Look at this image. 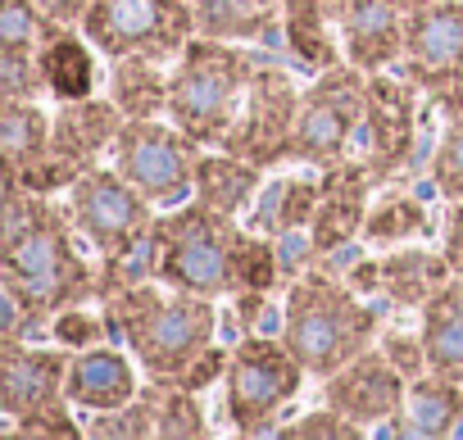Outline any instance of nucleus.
Masks as SVG:
<instances>
[{
  "label": "nucleus",
  "mask_w": 463,
  "mask_h": 440,
  "mask_svg": "<svg viewBox=\"0 0 463 440\" xmlns=\"http://www.w3.org/2000/svg\"><path fill=\"white\" fill-rule=\"evenodd\" d=\"M33 5L51 19V23H60V28H82V19H87V10H91V0H33Z\"/></svg>",
  "instance_id": "nucleus-42"
},
{
  "label": "nucleus",
  "mask_w": 463,
  "mask_h": 440,
  "mask_svg": "<svg viewBox=\"0 0 463 440\" xmlns=\"http://www.w3.org/2000/svg\"><path fill=\"white\" fill-rule=\"evenodd\" d=\"M82 426L69 417V404H55V408H42V413H33V417H24V422H10V440H19V435H51V440H69V435H78Z\"/></svg>",
  "instance_id": "nucleus-38"
},
{
  "label": "nucleus",
  "mask_w": 463,
  "mask_h": 440,
  "mask_svg": "<svg viewBox=\"0 0 463 440\" xmlns=\"http://www.w3.org/2000/svg\"><path fill=\"white\" fill-rule=\"evenodd\" d=\"M341 46L345 60L364 73H382L404 55V28L409 14L391 0H345L341 5Z\"/></svg>",
  "instance_id": "nucleus-18"
},
{
  "label": "nucleus",
  "mask_w": 463,
  "mask_h": 440,
  "mask_svg": "<svg viewBox=\"0 0 463 440\" xmlns=\"http://www.w3.org/2000/svg\"><path fill=\"white\" fill-rule=\"evenodd\" d=\"M222 381H227V422L241 435H264L278 426L282 408L300 395L305 363L291 354L287 341L246 336L232 350Z\"/></svg>",
  "instance_id": "nucleus-5"
},
{
  "label": "nucleus",
  "mask_w": 463,
  "mask_h": 440,
  "mask_svg": "<svg viewBox=\"0 0 463 440\" xmlns=\"http://www.w3.org/2000/svg\"><path fill=\"white\" fill-rule=\"evenodd\" d=\"M123 109L114 100H60V114L51 118V154H60L64 164H73L78 173L96 168L105 150H114L118 132H123Z\"/></svg>",
  "instance_id": "nucleus-17"
},
{
  "label": "nucleus",
  "mask_w": 463,
  "mask_h": 440,
  "mask_svg": "<svg viewBox=\"0 0 463 440\" xmlns=\"http://www.w3.org/2000/svg\"><path fill=\"white\" fill-rule=\"evenodd\" d=\"M55 33L60 23H51L33 0H0V51H37Z\"/></svg>",
  "instance_id": "nucleus-31"
},
{
  "label": "nucleus",
  "mask_w": 463,
  "mask_h": 440,
  "mask_svg": "<svg viewBox=\"0 0 463 440\" xmlns=\"http://www.w3.org/2000/svg\"><path fill=\"white\" fill-rule=\"evenodd\" d=\"M46 154H51V118L37 109V100L0 105V168H5V186H14Z\"/></svg>",
  "instance_id": "nucleus-25"
},
{
  "label": "nucleus",
  "mask_w": 463,
  "mask_h": 440,
  "mask_svg": "<svg viewBox=\"0 0 463 440\" xmlns=\"http://www.w3.org/2000/svg\"><path fill=\"white\" fill-rule=\"evenodd\" d=\"M82 37L109 60H177L195 37V10L191 0H91Z\"/></svg>",
  "instance_id": "nucleus-6"
},
{
  "label": "nucleus",
  "mask_w": 463,
  "mask_h": 440,
  "mask_svg": "<svg viewBox=\"0 0 463 440\" xmlns=\"http://www.w3.org/2000/svg\"><path fill=\"white\" fill-rule=\"evenodd\" d=\"M422 345L436 372L463 381V277L458 273L422 304Z\"/></svg>",
  "instance_id": "nucleus-24"
},
{
  "label": "nucleus",
  "mask_w": 463,
  "mask_h": 440,
  "mask_svg": "<svg viewBox=\"0 0 463 440\" xmlns=\"http://www.w3.org/2000/svg\"><path fill=\"white\" fill-rule=\"evenodd\" d=\"M400 73L431 96L463 91V0H431L409 14Z\"/></svg>",
  "instance_id": "nucleus-13"
},
{
  "label": "nucleus",
  "mask_w": 463,
  "mask_h": 440,
  "mask_svg": "<svg viewBox=\"0 0 463 440\" xmlns=\"http://www.w3.org/2000/svg\"><path fill=\"white\" fill-rule=\"evenodd\" d=\"M413 136H418V82H409L404 73H368V96H364V118H359V154L373 173V182H391L409 154H413Z\"/></svg>",
  "instance_id": "nucleus-12"
},
{
  "label": "nucleus",
  "mask_w": 463,
  "mask_h": 440,
  "mask_svg": "<svg viewBox=\"0 0 463 440\" xmlns=\"http://www.w3.org/2000/svg\"><path fill=\"white\" fill-rule=\"evenodd\" d=\"M364 96H368V73L354 64H336L314 78V87L300 100L296 136H291V159L332 168L350 159V145L359 141V118H364Z\"/></svg>",
  "instance_id": "nucleus-8"
},
{
  "label": "nucleus",
  "mask_w": 463,
  "mask_h": 440,
  "mask_svg": "<svg viewBox=\"0 0 463 440\" xmlns=\"http://www.w3.org/2000/svg\"><path fill=\"white\" fill-rule=\"evenodd\" d=\"M341 5H345V0H287L282 33H287L291 55L309 73H327L345 55V46L332 33V23H341Z\"/></svg>",
  "instance_id": "nucleus-21"
},
{
  "label": "nucleus",
  "mask_w": 463,
  "mask_h": 440,
  "mask_svg": "<svg viewBox=\"0 0 463 440\" xmlns=\"http://www.w3.org/2000/svg\"><path fill=\"white\" fill-rule=\"evenodd\" d=\"M282 435H296V440H359V435H364V426H359L354 417H345V413H336V408L327 404V408L305 413L300 422L282 426Z\"/></svg>",
  "instance_id": "nucleus-35"
},
{
  "label": "nucleus",
  "mask_w": 463,
  "mask_h": 440,
  "mask_svg": "<svg viewBox=\"0 0 463 440\" xmlns=\"http://www.w3.org/2000/svg\"><path fill=\"white\" fill-rule=\"evenodd\" d=\"M114 168L155 204H186L195 195V168H200V141L186 136L173 118H128L114 141Z\"/></svg>",
  "instance_id": "nucleus-7"
},
{
  "label": "nucleus",
  "mask_w": 463,
  "mask_h": 440,
  "mask_svg": "<svg viewBox=\"0 0 463 440\" xmlns=\"http://www.w3.org/2000/svg\"><path fill=\"white\" fill-rule=\"evenodd\" d=\"M255 73V60L232 42L191 37L168 78V118L200 145H222L246 105Z\"/></svg>",
  "instance_id": "nucleus-4"
},
{
  "label": "nucleus",
  "mask_w": 463,
  "mask_h": 440,
  "mask_svg": "<svg viewBox=\"0 0 463 440\" xmlns=\"http://www.w3.org/2000/svg\"><path fill=\"white\" fill-rule=\"evenodd\" d=\"M463 422V381L458 377H445L436 368H427L422 377L409 381V395H404V422L395 413V422L386 426V435H422V440H436V435H454Z\"/></svg>",
  "instance_id": "nucleus-20"
},
{
  "label": "nucleus",
  "mask_w": 463,
  "mask_h": 440,
  "mask_svg": "<svg viewBox=\"0 0 463 440\" xmlns=\"http://www.w3.org/2000/svg\"><path fill=\"white\" fill-rule=\"evenodd\" d=\"M195 37L213 42H269L287 14V0H191Z\"/></svg>",
  "instance_id": "nucleus-22"
},
{
  "label": "nucleus",
  "mask_w": 463,
  "mask_h": 440,
  "mask_svg": "<svg viewBox=\"0 0 463 440\" xmlns=\"http://www.w3.org/2000/svg\"><path fill=\"white\" fill-rule=\"evenodd\" d=\"M42 87L37 51H0V96L5 100H33Z\"/></svg>",
  "instance_id": "nucleus-34"
},
{
  "label": "nucleus",
  "mask_w": 463,
  "mask_h": 440,
  "mask_svg": "<svg viewBox=\"0 0 463 440\" xmlns=\"http://www.w3.org/2000/svg\"><path fill=\"white\" fill-rule=\"evenodd\" d=\"M218 332V309L209 295H191V291H173L164 295L141 323L128 327V345L137 354V363L150 377H182L186 363L213 345Z\"/></svg>",
  "instance_id": "nucleus-9"
},
{
  "label": "nucleus",
  "mask_w": 463,
  "mask_h": 440,
  "mask_svg": "<svg viewBox=\"0 0 463 440\" xmlns=\"http://www.w3.org/2000/svg\"><path fill=\"white\" fill-rule=\"evenodd\" d=\"M373 173L364 159H341L332 168H323V200L309 223L314 250L318 259L345 250L354 237H364V218H368V195H373Z\"/></svg>",
  "instance_id": "nucleus-16"
},
{
  "label": "nucleus",
  "mask_w": 463,
  "mask_h": 440,
  "mask_svg": "<svg viewBox=\"0 0 463 440\" xmlns=\"http://www.w3.org/2000/svg\"><path fill=\"white\" fill-rule=\"evenodd\" d=\"M69 209H55L42 191L10 186L0 223V286H10L37 318H55L69 304L100 295V277L73 241Z\"/></svg>",
  "instance_id": "nucleus-1"
},
{
  "label": "nucleus",
  "mask_w": 463,
  "mask_h": 440,
  "mask_svg": "<svg viewBox=\"0 0 463 440\" xmlns=\"http://www.w3.org/2000/svg\"><path fill=\"white\" fill-rule=\"evenodd\" d=\"M264 182V168L232 154V150H218V154H200V168H195V200L227 213V218H241L250 204H255V191Z\"/></svg>",
  "instance_id": "nucleus-23"
},
{
  "label": "nucleus",
  "mask_w": 463,
  "mask_h": 440,
  "mask_svg": "<svg viewBox=\"0 0 463 440\" xmlns=\"http://www.w3.org/2000/svg\"><path fill=\"white\" fill-rule=\"evenodd\" d=\"M155 200H146L118 168H87L73 186H69V218L78 237H87V246H96L100 255H118L128 250L137 237H146L155 228Z\"/></svg>",
  "instance_id": "nucleus-10"
},
{
  "label": "nucleus",
  "mask_w": 463,
  "mask_h": 440,
  "mask_svg": "<svg viewBox=\"0 0 463 440\" xmlns=\"http://www.w3.org/2000/svg\"><path fill=\"white\" fill-rule=\"evenodd\" d=\"M69 359L64 350H37L14 336L0 341V408L10 422H24L42 408L69 404Z\"/></svg>",
  "instance_id": "nucleus-14"
},
{
  "label": "nucleus",
  "mask_w": 463,
  "mask_h": 440,
  "mask_svg": "<svg viewBox=\"0 0 463 440\" xmlns=\"http://www.w3.org/2000/svg\"><path fill=\"white\" fill-rule=\"evenodd\" d=\"M137 395H141L137 368L123 350H114L105 341L73 350V359H69V404H78L87 413H109V408L132 404Z\"/></svg>",
  "instance_id": "nucleus-19"
},
{
  "label": "nucleus",
  "mask_w": 463,
  "mask_h": 440,
  "mask_svg": "<svg viewBox=\"0 0 463 440\" xmlns=\"http://www.w3.org/2000/svg\"><path fill=\"white\" fill-rule=\"evenodd\" d=\"M96 46L87 37H73L69 28H60L55 37H46L37 46V69H42V87L55 100H82L96 87Z\"/></svg>",
  "instance_id": "nucleus-27"
},
{
  "label": "nucleus",
  "mask_w": 463,
  "mask_h": 440,
  "mask_svg": "<svg viewBox=\"0 0 463 440\" xmlns=\"http://www.w3.org/2000/svg\"><path fill=\"white\" fill-rule=\"evenodd\" d=\"M282 323H287V309L278 314L269 304V291H237V327H241V336H269Z\"/></svg>",
  "instance_id": "nucleus-37"
},
{
  "label": "nucleus",
  "mask_w": 463,
  "mask_h": 440,
  "mask_svg": "<svg viewBox=\"0 0 463 440\" xmlns=\"http://www.w3.org/2000/svg\"><path fill=\"white\" fill-rule=\"evenodd\" d=\"M404 395H409V377L386 354H373V350H364L359 359H350L341 372L323 377V399L336 413L354 417L359 426L382 422V417H395L404 408Z\"/></svg>",
  "instance_id": "nucleus-15"
},
{
  "label": "nucleus",
  "mask_w": 463,
  "mask_h": 440,
  "mask_svg": "<svg viewBox=\"0 0 463 440\" xmlns=\"http://www.w3.org/2000/svg\"><path fill=\"white\" fill-rule=\"evenodd\" d=\"M377 336V309H368L350 282L332 277V268H305L287 291L282 341L314 377L341 372L359 359Z\"/></svg>",
  "instance_id": "nucleus-3"
},
{
  "label": "nucleus",
  "mask_w": 463,
  "mask_h": 440,
  "mask_svg": "<svg viewBox=\"0 0 463 440\" xmlns=\"http://www.w3.org/2000/svg\"><path fill=\"white\" fill-rule=\"evenodd\" d=\"M391 5H400L404 14H413V10H422V5H431V0H391Z\"/></svg>",
  "instance_id": "nucleus-43"
},
{
  "label": "nucleus",
  "mask_w": 463,
  "mask_h": 440,
  "mask_svg": "<svg viewBox=\"0 0 463 440\" xmlns=\"http://www.w3.org/2000/svg\"><path fill=\"white\" fill-rule=\"evenodd\" d=\"M431 186L445 200H463V109L449 114L445 136H440V145L431 154Z\"/></svg>",
  "instance_id": "nucleus-32"
},
{
  "label": "nucleus",
  "mask_w": 463,
  "mask_h": 440,
  "mask_svg": "<svg viewBox=\"0 0 463 440\" xmlns=\"http://www.w3.org/2000/svg\"><path fill=\"white\" fill-rule=\"evenodd\" d=\"M382 354H386V359L409 377V381H413V377H422V372L431 368V363H427V345H422V336L413 341V336H400V332H395V336H386Z\"/></svg>",
  "instance_id": "nucleus-39"
},
{
  "label": "nucleus",
  "mask_w": 463,
  "mask_h": 440,
  "mask_svg": "<svg viewBox=\"0 0 463 440\" xmlns=\"http://www.w3.org/2000/svg\"><path fill=\"white\" fill-rule=\"evenodd\" d=\"M51 336L69 350H87V345H100L109 336V318L105 314H91L82 304H69L51 318Z\"/></svg>",
  "instance_id": "nucleus-33"
},
{
  "label": "nucleus",
  "mask_w": 463,
  "mask_h": 440,
  "mask_svg": "<svg viewBox=\"0 0 463 440\" xmlns=\"http://www.w3.org/2000/svg\"><path fill=\"white\" fill-rule=\"evenodd\" d=\"M87 431H91V435H155V408H150L146 395H137L132 404L109 408V413H105L100 422H91Z\"/></svg>",
  "instance_id": "nucleus-36"
},
{
  "label": "nucleus",
  "mask_w": 463,
  "mask_h": 440,
  "mask_svg": "<svg viewBox=\"0 0 463 440\" xmlns=\"http://www.w3.org/2000/svg\"><path fill=\"white\" fill-rule=\"evenodd\" d=\"M300 100H305V91L291 82V73L260 69L250 78V91H246V105H241L237 123H232V132L222 136L218 150H232V154H241L260 168H273V164L291 159Z\"/></svg>",
  "instance_id": "nucleus-11"
},
{
  "label": "nucleus",
  "mask_w": 463,
  "mask_h": 440,
  "mask_svg": "<svg viewBox=\"0 0 463 440\" xmlns=\"http://www.w3.org/2000/svg\"><path fill=\"white\" fill-rule=\"evenodd\" d=\"M449 277H454L449 259L418 246H395L382 259V295H391L400 309H422Z\"/></svg>",
  "instance_id": "nucleus-26"
},
{
  "label": "nucleus",
  "mask_w": 463,
  "mask_h": 440,
  "mask_svg": "<svg viewBox=\"0 0 463 440\" xmlns=\"http://www.w3.org/2000/svg\"><path fill=\"white\" fill-rule=\"evenodd\" d=\"M440 255L449 259V268L463 277V200H454L449 218H445V241H440Z\"/></svg>",
  "instance_id": "nucleus-41"
},
{
  "label": "nucleus",
  "mask_w": 463,
  "mask_h": 440,
  "mask_svg": "<svg viewBox=\"0 0 463 440\" xmlns=\"http://www.w3.org/2000/svg\"><path fill=\"white\" fill-rule=\"evenodd\" d=\"M168 78L164 60L150 55H123L109 69V100L123 109V118H159L168 114Z\"/></svg>",
  "instance_id": "nucleus-28"
},
{
  "label": "nucleus",
  "mask_w": 463,
  "mask_h": 440,
  "mask_svg": "<svg viewBox=\"0 0 463 440\" xmlns=\"http://www.w3.org/2000/svg\"><path fill=\"white\" fill-rule=\"evenodd\" d=\"M227 363H232V354H227L222 345H209V350H200V354L186 363V372H182L177 381H182V386H191V390H204L209 381L227 377Z\"/></svg>",
  "instance_id": "nucleus-40"
},
{
  "label": "nucleus",
  "mask_w": 463,
  "mask_h": 440,
  "mask_svg": "<svg viewBox=\"0 0 463 440\" xmlns=\"http://www.w3.org/2000/svg\"><path fill=\"white\" fill-rule=\"evenodd\" d=\"M250 241L255 232L237 228V218H227L200 200H186L173 213L155 218V277L173 291H191L209 300L237 295Z\"/></svg>",
  "instance_id": "nucleus-2"
},
{
  "label": "nucleus",
  "mask_w": 463,
  "mask_h": 440,
  "mask_svg": "<svg viewBox=\"0 0 463 440\" xmlns=\"http://www.w3.org/2000/svg\"><path fill=\"white\" fill-rule=\"evenodd\" d=\"M418 232H427L422 200H413L404 191H386L368 204V218H364V241L368 246H404Z\"/></svg>",
  "instance_id": "nucleus-30"
},
{
  "label": "nucleus",
  "mask_w": 463,
  "mask_h": 440,
  "mask_svg": "<svg viewBox=\"0 0 463 440\" xmlns=\"http://www.w3.org/2000/svg\"><path fill=\"white\" fill-rule=\"evenodd\" d=\"M141 395H146L150 408H155V435H168V440H177V435H186V440L209 435L204 408H200V399H195L200 390L182 386L177 377H155V381H146Z\"/></svg>",
  "instance_id": "nucleus-29"
}]
</instances>
